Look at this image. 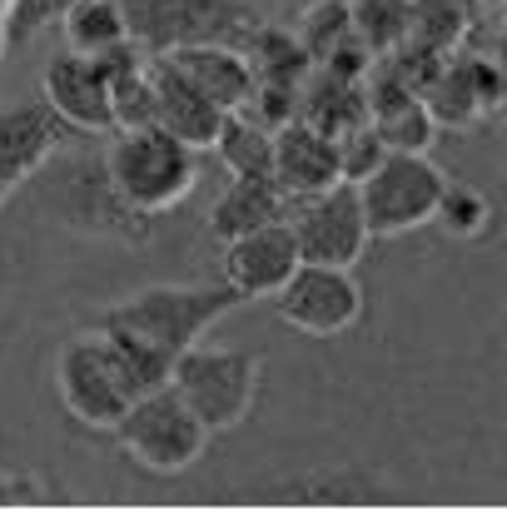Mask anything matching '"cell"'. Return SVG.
Returning <instances> with one entry per match:
<instances>
[{
	"label": "cell",
	"mask_w": 507,
	"mask_h": 512,
	"mask_svg": "<svg viewBox=\"0 0 507 512\" xmlns=\"http://www.w3.org/2000/svg\"><path fill=\"white\" fill-rule=\"evenodd\" d=\"M100 179H105V189L115 194V204L125 214L150 224V219L179 209L194 194L199 160L184 140L169 135L165 125H115L105 135Z\"/></svg>",
	"instance_id": "cell-1"
},
{
	"label": "cell",
	"mask_w": 507,
	"mask_h": 512,
	"mask_svg": "<svg viewBox=\"0 0 507 512\" xmlns=\"http://www.w3.org/2000/svg\"><path fill=\"white\" fill-rule=\"evenodd\" d=\"M229 309H239V299L224 284H150V289H135V294L115 299L110 309L90 314L85 324L135 334L174 358L179 348L204 339Z\"/></svg>",
	"instance_id": "cell-2"
},
{
	"label": "cell",
	"mask_w": 507,
	"mask_h": 512,
	"mask_svg": "<svg viewBox=\"0 0 507 512\" xmlns=\"http://www.w3.org/2000/svg\"><path fill=\"white\" fill-rule=\"evenodd\" d=\"M264 383V358L249 348H209V343H189L174 353L169 363V388L194 408V418L209 428V438L234 433L259 398Z\"/></svg>",
	"instance_id": "cell-3"
},
{
	"label": "cell",
	"mask_w": 507,
	"mask_h": 512,
	"mask_svg": "<svg viewBox=\"0 0 507 512\" xmlns=\"http://www.w3.org/2000/svg\"><path fill=\"white\" fill-rule=\"evenodd\" d=\"M448 170L428 150H383L373 170L353 179L358 209L373 239H403L423 224H433V209L443 199Z\"/></svg>",
	"instance_id": "cell-4"
},
{
	"label": "cell",
	"mask_w": 507,
	"mask_h": 512,
	"mask_svg": "<svg viewBox=\"0 0 507 512\" xmlns=\"http://www.w3.org/2000/svg\"><path fill=\"white\" fill-rule=\"evenodd\" d=\"M110 438L150 478H179V473H189L204 458V448H209V428L194 418V408L169 383L140 393L120 413V423L110 428Z\"/></svg>",
	"instance_id": "cell-5"
},
{
	"label": "cell",
	"mask_w": 507,
	"mask_h": 512,
	"mask_svg": "<svg viewBox=\"0 0 507 512\" xmlns=\"http://www.w3.org/2000/svg\"><path fill=\"white\" fill-rule=\"evenodd\" d=\"M130 40L145 55H165L184 45H244L264 10L254 0H120Z\"/></svg>",
	"instance_id": "cell-6"
},
{
	"label": "cell",
	"mask_w": 507,
	"mask_h": 512,
	"mask_svg": "<svg viewBox=\"0 0 507 512\" xmlns=\"http://www.w3.org/2000/svg\"><path fill=\"white\" fill-rule=\"evenodd\" d=\"M55 393H60V408L90 433H110L120 423V413L140 398L130 373H125V363H120V353L110 348V339L95 324H85L75 339L60 348Z\"/></svg>",
	"instance_id": "cell-7"
},
{
	"label": "cell",
	"mask_w": 507,
	"mask_h": 512,
	"mask_svg": "<svg viewBox=\"0 0 507 512\" xmlns=\"http://www.w3.org/2000/svg\"><path fill=\"white\" fill-rule=\"evenodd\" d=\"M284 224L299 244V259L304 264H334V269H353L368 249V224H363V209H358V189L353 179H338L329 189H314V194H299L289 199L284 209Z\"/></svg>",
	"instance_id": "cell-8"
},
{
	"label": "cell",
	"mask_w": 507,
	"mask_h": 512,
	"mask_svg": "<svg viewBox=\"0 0 507 512\" xmlns=\"http://www.w3.org/2000/svg\"><path fill=\"white\" fill-rule=\"evenodd\" d=\"M274 314L304 339H338L363 319V284L353 269L334 264H299L274 289Z\"/></svg>",
	"instance_id": "cell-9"
},
{
	"label": "cell",
	"mask_w": 507,
	"mask_h": 512,
	"mask_svg": "<svg viewBox=\"0 0 507 512\" xmlns=\"http://www.w3.org/2000/svg\"><path fill=\"white\" fill-rule=\"evenodd\" d=\"M40 95L45 110L85 140H100L115 130V105H110V75L95 55H75V50H55L40 70Z\"/></svg>",
	"instance_id": "cell-10"
},
{
	"label": "cell",
	"mask_w": 507,
	"mask_h": 512,
	"mask_svg": "<svg viewBox=\"0 0 507 512\" xmlns=\"http://www.w3.org/2000/svg\"><path fill=\"white\" fill-rule=\"evenodd\" d=\"M299 244L289 234L284 219H269L259 229H244L234 239L219 244V274H224V289L239 299V304H254V299H274V289L299 269Z\"/></svg>",
	"instance_id": "cell-11"
},
{
	"label": "cell",
	"mask_w": 507,
	"mask_h": 512,
	"mask_svg": "<svg viewBox=\"0 0 507 512\" xmlns=\"http://www.w3.org/2000/svg\"><path fill=\"white\" fill-rule=\"evenodd\" d=\"M65 125L45 110V105H0V209L30 184L40 179L45 165L60 155L65 145Z\"/></svg>",
	"instance_id": "cell-12"
},
{
	"label": "cell",
	"mask_w": 507,
	"mask_h": 512,
	"mask_svg": "<svg viewBox=\"0 0 507 512\" xmlns=\"http://www.w3.org/2000/svg\"><path fill=\"white\" fill-rule=\"evenodd\" d=\"M269 174L274 184L299 199V194H314V189H329L343 179V165H338V140L324 135L319 125L309 120H284L269 130Z\"/></svg>",
	"instance_id": "cell-13"
},
{
	"label": "cell",
	"mask_w": 507,
	"mask_h": 512,
	"mask_svg": "<svg viewBox=\"0 0 507 512\" xmlns=\"http://www.w3.org/2000/svg\"><path fill=\"white\" fill-rule=\"evenodd\" d=\"M368 125L388 150H428L433 145V115L423 105V90L408 85L398 70H378L363 85Z\"/></svg>",
	"instance_id": "cell-14"
},
{
	"label": "cell",
	"mask_w": 507,
	"mask_h": 512,
	"mask_svg": "<svg viewBox=\"0 0 507 512\" xmlns=\"http://www.w3.org/2000/svg\"><path fill=\"white\" fill-rule=\"evenodd\" d=\"M160 60L184 85H194L204 100H214L229 115L244 110L249 95H254V70L234 45H184V50H165Z\"/></svg>",
	"instance_id": "cell-15"
},
{
	"label": "cell",
	"mask_w": 507,
	"mask_h": 512,
	"mask_svg": "<svg viewBox=\"0 0 507 512\" xmlns=\"http://www.w3.org/2000/svg\"><path fill=\"white\" fill-rule=\"evenodd\" d=\"M150 80H155V125H165L169 135L184 140L194 155H199V150H214V140H219L229 110H219V105L204 100L194 85H184L160 55H150Z\"/></svg>",
	"instance_id": "cell-16"
},
{
	"label": "cell",
	"mask_w": 507,
	"mask_h": 512,
	"mask_svg": "<svg viewBox=\"0 0 507 512\" xmlns=\"http://www.w3.org/2000/svg\"><path fill=\"white\" fill-rule=\"evenodd\" d=\"M284 209H289V194L274 184V174H229V184L209 204V234L224 244V239H234L244 229L284 219Z\"/></svg>",
	"instance_id": "cell-17"
},
{
	"label": "cell",
	"mask_w": 507,
	"mask_h": 512,
	"mask_svg": "<svg viewBox=\"0 0 507 512\" xmlns=\"http://www.w3.org/2000/svg\"><path fill=\"white\" fill-rule=\"evenodd\" d=\"M423 105L433 115V125H473L483 110H498V70L488 60H468V65H448L433 90H423Z\"/></svg>",
	"instance_id": "cell-18"
},
{
	"label": "cell",
	"mask_w": 507,
	"mask_h": 512,
	"mask_svg": "<svg viewBox=\"0 0 507 512\" xmlns=\"http://www.w3.org/2000/svg\"><path fill=\"white\" fill-rule=\"evenodd\" d=\"M50 25H60V40L75 55H110V50H120L130 40V25H125V5L120 0H75Z\"/></svg>",
	"instance_id": "cell-19"
},
{
	"label": "cell",
	"mask_w": 507,
	"mask_h": 512,
	"mask_svg": "<svg viewBox=\"0 0 507 512\" xmlns=\"http://www.w3.org/2000/svg\"><path fill=\"white\" fill-rule=\"evenodd\" d=\"M433 224H438L448 239H483V234L493 229V204H488L483 189L448 179V184H443V199H438V209H433Z\"/></svg>",
	"instance_id": "cell-20"
},
{
	"label": "cell",
	"mask_w": 507,
	"mask_h": 512,
	"mask_svg": "<svg viewBox=\"0 0 507 512\" xmlns=\"http://www.w3.org/2000/svg\"><path fill=\"white\" fill-rule=\"evenodd\" d=\"M65 5H75V0H15V5H10V15H5L10 45H20V40H30L35 30H45Z\"/></svg>",
	"instance_id": "cell-21"
},
{
	"label": "cell",
	"mask_w": 507,
	"mask_h": 512,
	"mask_svg": "<svg viewBox=\"0 0 507 512\" xmlns=\"http://www.w3.org/2000/svg\"><path fill=\"white\" fill-rule=\"evenodd\" d=\"M35 498H45V488L35 478H5L0 473V508L5 503H35Z\"/></svg>",
	"instance_id": "cell-22"
},
{
	"label": "cell",
	"mask_w": 507,
	"mask_h": 512,
	"mask_svg": "<svg viewBox=\"0 0 507 512\" xmlns=\"http://www.w3.org/2000/svg\"><path fill=\"white\" fill-rule=\"evenodd\" d=\"M10 50V30H5V20H0V55Z\"/></svg>",
	"instance_id": "cell-23"
},
{
	"label": "cell",
	"mask_w": 507,
	"mask_h": 512,
	"mask_svg": "<svg viewBox=\"0 0 507 512\" xmlns=\"http://www.w3.org/2000/svg\"><path fill=\"white\" fill-rule=\"evenodd\" d=\"M10 5H15V0H0V20H5V15H10Z\"/></svg>",
	"instance_id": "cell-24"
}]
</instances>
